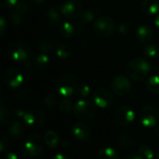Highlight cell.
<instances>
[{"label": "cell", "mask_w": 159, "mask_h": 159, "mask_svg": "<svg viewBox=\"0 0 159 159\" xmlns=\"http://www.w3.org/2000/svg\"><path fill=\"white\" fill-rule=\"evenodd\" d=\"M7 29V21L4 17H1L0 19V35L3 36Z\"/></svg>", "instance_id": "obj_38"}, {"label": "cell", "mask_w": 159, "mask_h": 159, "mask_svg": "<svg viewBox=\"0 0 159 159\" xmlns=\"http://www.w3.org/2000/svg\"><path fill=\"white\" fill-rule=\"evenodd\" d=\"M117 30H118V33L120 34L125 35V34H127L129 33V26H128L127 23H120Z\"/></svg>", "instance_id": "obj_37"}, {"label": "cell", "mask_w": 159, "mask_h": 159, "mask_svg": "<svg viewBox=\"0 0 159 159\" xmlns=\"http://www.w3.org/2000/svg\"><path fill=\"white\" fill-rule=\"evenodd\" d=\"M55 53H56V55H57V57L59 59H61V60H67L71 56V54H72V49L66 44H59L56 47Z\"/></svg>", "instance_id": "obj_22"}, {"label": "cell", "mask_w": 159, "mask_h": 159, "mask_svg": "<svg viewBox=\"0 0 159 159\" xmlns=\"http://www.w3.org/2000/svg\"><path fill=\"white\" fill-rule=\"evenodd\" d=\"M140 121L145 128H155L159 121V111L153 105L144 106L140 112Z\"/></svg>", "instance_id": "obj_7"}, {"label": "cell", "mask_w": 159, "mask_h": 159, "mask_svg": "<svg viewBox=\"0 0 159 159\" xmlns=\"http://www.w3.org/2000/svg\"><path fill=\"white\" fill-rule=\"evenodd\" d=\"M4 159H18V157H17L16 154L11 152V153H8L7 155H6V157H5Z\"/></svg>", "instance_id": "obj_40"}, {"label": "cell", "mask_w": 159, "mask_h": 159, "mask_svg": "<svg viewBox=\"0 0 159 159\" xmlns=\"http://www.w3.org/2000/svg\"><path fill=\"white\" fill-rule=\"evenodd\" d=\"M93 29L97 34L103 37H107L114 34L116 30V24L111 17L102 15L95 20L93 23Z\"/></svg>", "instance_id": "obj_6"}, {"label": "cell", "mask_w": 159, "mask_h": 159, "mask_svg": "<svg viewBox=\"0 0 159 159\" xmlns=\"http://www.w3.org/2000/svg\"><path fill=\"white\" fill-rule=\"evenodd\" d=\"M155 133H156L157 136H159V125L155 127Z\"/></svg>", "instance_id": "obj_44"}, {"label": "cell", "mask_w": 159, "mask_h": 159, "mask_svg": "<svg viewBox=\"0 0 159 159\" xmlns=\"http://www.w3.org/2000/svg\"><path fill=\"white\" fill-rule=\"evenodd\" d=\"M51 159H70L69 157H65L64 155H61V154H58V155H55Z\"/></svg>", "instance_id": "obj_42"}, {"label": "cell", "mask_w": 159, "mask_h": 159, "mask_svg": "<svg viewBox=\"0 0 159 159\" xmlns=\"http://www.w3.org/2000/svg\"><path fill=\"white\" fill-rule=\"evenodd\" d=\"M74 113L78 119L82 121H89L94 117L96 114V108L95 105L89 101L79 100L74 106Z\"/></svg>", "instance_id": "obj_5"}, {"label": "cell", "mask_w": 159, "mask_h": 159, "mask_svg": "<svg viewBox=\"0 0 159 159\" xmlns=\"http://www.w3.org/2000/svg\"><path fill=\"white\" fill-rule=\"evenodd\" d=\"M43 104L46 107H48V109L54 108L55 105H56V98L54 97V95H52L50 93H48L43 98Z\"/></svg>", "instance_id": "obj_31"}, {"label": "cell", "mask_w": 159, "mask_h": 159, "mask_svg": "<svg viewBox=\"0 0 159 159\" xmlns=\"http://www.w3.org/2000/svg\"><path fill=\"white\" fill-rule=\"evenodd\" d=\"M44 142L48 147H49L51 149H55L58 147V145L60 143V137L55 131L48 130L44 135Z\"/></svg>", "instance_id": "obj_18"}, {"label": "cell", "mask_w": 159, "mask_h": 159, "mask_svg": "<svg viewBox=\"0 0 159 159\" xmlns=\"http://www.w3.org/2000/svg\"><path fill=\"white\" fill-rule=\"evenodd\" d=\"M141 9L143 14L147 16H156L159 12L158 0H143Z\"/></svg>", "instance_id": "obj_17"}, {"label": "cell", "mask_w": 159, "mask_h": 159, "mask_svg": "<svg viewBox=\"0 0 159 159\" xmlns=\"http://www.w3.org/2000/svg\"><path fill=\"white\" fill-rule=\"evenodd\" d=\"M143 55L148 60H155L159 56V48L156 44H149L143 48Z\"/></svg>", "instance_id": "obj_24"}, {"label": "cell", "mask_w": 159, "mask_h": 159, "mask_svg": "<svg viewBox=\"0 0 159 159\" xmlns=\"http://www.w3.org/2000/svg\"><path fill=\"white\" fill-rule=\"evenodd\" d=\"M116 119L119 125L123 127H128L131 125L134 121L135 113L130 107L127 105H122L116 111Z\"/></svg>", "instance_id": "obj_12"}, {"label": "cell", "mask_w": 159, "mask_h": 159, "mask_svg": "<svg viewBox=\"0 0 159 159\" xmlns=\"http://www.w3.org/2000/svg\"><path fill=\"white\" fill-rule=\"evenodd\" d=\"M151 69V64L146 59L136 57L129 62L127 66V74L132 80L140 82L149 75Z\"/></svg>", "instance_id": "obj_1"}, {"label": "cell", "mask_w": 159, "mask_h": 159, "mask_svg": "<svg viewBox=\"0 0 159 159\" xmlns=\"http://www.w3.org/2000/svg\"><path fill=\"white\" fill-rule=\"evenodd\" d=\"M125 159H143V158H142V157L137 153V154H134V155H129V156H128V157H127Z\"/></svg>", "instance_id": "obj_41"}, {"label": "cell", "mask_w": 159, "mask_h": 159, "mask_svg": "<svg viewBox=\"0 0 159 159\" xmlns=\"http://www.w3.org/2000/svg\"><path fill=\"white\" fill-rule=\"evenodd\" d=\"M72 134L80 142H88L90 138V129L86 123L78 122L72 127Z\"/></svg>", "instance_id": "obj_14"}, {"label": "cell", "mask_w": 159, "mask_h": 159, "mask_svg": "<svg viewBox=\"0 0 159 159\" xmlns=\"http://www.w3.org/2000/svg\"><path fill=\"white\" fill-rule=\"evenodd\" d=\"M112 91L118 96H126L128 95L132 89V84L129 78L124 75L116 76L111 83Z\"/></svg>", "instance_id": "obj_9"}, {"label": "cell", "mask_w": 159, "mask_h": 159, "mask_svg": "<svg viewBox=\"0 0 159 159\" xmlns=\"http://www.w3.org/2000/svg\"><path fill=\"white\" fill-rule=\"evenodd\" d=\"M138 154L142 157L143 159H154L155 157V152L152 149L151 146L147 144H143L139 147Z\"/></svg>", "instance_id": "obj_28"}, {"label": "cell", "mask_w": 159, "mask_h": 159, "mask_svg": "<svg viewBox=\"0 0 159 159\" xmlns=\"http://www.w3.org/2000/svg\"><path fill=\"white\" fill-rule=\"evenodd\" d=\"M32 1L35 4H42L43 2H45V0H32Z\"/></svg>", "instance_id": "obj_45"}, {"label": "cell", "mask_w": 159, "mask_h": 159, "mask_svg": "<svg viewBox=\"0 0 159 159\" xmlns=\"http://www.w3.org/2000/svg\"><path fill=\"white\" fill-rule=\"evenodd\" d=\"M61 10L64 18L74 19L82 13V5L77 0H67L61 6Z\"/></svg>", "instance_id": "obj_10"}, {"label": "cell", "mask_w": 159, "mask_h": 159, "mask_svg": "<svg viewBox=\"0 0 159 159\" xmlns=\"http://www.w3.org/2000/svg\"><path fill=\"white\" fill-rule=\"evenodd\" d=\"M22 120L27 126L31 128H37L43 124L45 116L43 112L38 109H31L25 113Z\"/></svg>", "instance_id": "obj_13"}, {"label": "cell", "mask_w": 159, "mask_h": 159, "mask_svg": "<svg viewBox=\"0 0 159 159\" xmlns=\"http://www.w3.org/2000/svg\"><path fill=\"white\" fill-rule=\"evenodd\" d=\"M32 49L23 42H15L11 44L7 49V55L13 61L25 62L31 58Z\"/></svg>", "instance_id": "obj_3"}, {"label": "cell", "mask_w": 159, "mask_h": 159, "mask_svg": "<svg viewBox=\"0 0 159 159\" xmlns=\"http://www.w3.org/2000/svg\"><path fill=\"white\" fill-rule=\"evenodd\" d=\"M24 131V127L19 120L13 121L8 127V134L13 139H19L21 137Z\"/></svg>", "instance_id": "obj_19"}, {"label": "cell", "mask_w": 159, "mask_h": 159, "mask_svg": "<svg viewBox=\"0 0 159 159\" xmlns=\"http://www.w3.org/2000/svg\"><path fill=\"white\" fill-rule=\"evenodd\" d=\"M155 24H156V26L159 29V14H157V17L155 18Z\"/></svg>", "instance_id": "obj_43"}, {"label": "cell", "mask_w": 159, "mask_h": 159, "mask_svg": "<svg viewBox=\"0 0 159 159\" xmlns=\"http://www.w3.org/2000/svg\"><path fill=\"white\" fill-rule=\"evenodd\" d=\"M73 109V103L68 98H62L59 103V110L62 114H69Z\"/></svg>", "instance_id": "obj_29"}, {"label": "cell", "mask_w": 159, "mask_h": 159, "mask_svg": "<svg viewBox=\"0 0 159 159\" xmlns=\"http://www.w3.org/2000/svg\"><path fill=\"white\" fill-rule=\"evenodd\" d=\"M56 45L53 41H43L38 45V49L40 51V53H44V54H50L52 53L54 50H56Z\"/></svg>", "instance_id": "obj_27"}, {"label": "cell", "mask_w": 159, "mask_h": 159, "mask_svg": "<svg viewBox=\"0 0 159 159\" xmlns=\"http://www.w3.org/2000/svg\"><path fill=\"white\" fill-rule=\"evenodd\" d=\"M61 6L59 5H55L51 7H49V9L47 12V20L48 22V24L52 25V26H56L59 25L61 21Z\"/></svg>", "instance_id": "obj_16"}, {"label": "cell", "mask_w": 159, "mask_h": 159, "mask_svg": "<svg viewBox=\"0 0 159 159\" xmlns=\"http://www.w3.org/2000/svg\"><path fill=\"white\" fill-rule=\"evenodd\" d=\"M156 35L155 30L149 25H142L136 31V38L141 43H149L154 40Z\"/></svg>", "instance_id": "obj_15"}, {"label": "cell", "mask_w": 159, "mask_h": 159, "mask_svg": "<svg viewBox=\"0 0 159 159\" xmlns=\"http://www.w3.org/2000/svg\"><path fill=\"white\" fill-rule=\"evenodd\" d=\"M145 87L151 93H159V75H155L150 76L145 82Z\"/></svg>", "instance_id": "obj_23"}, {"label": "cell", "mask_w": 159, "mask_h": 159, "mask_svg": "<svg viewBox=\"0 0 159 159\" xmlns=\"http://www.w3.org/2000/svg\"><path fill=\"white\" fill-rule=\"evenodd\" d=\"M18 3L19 0H0V6L3 8H7V9L15 8Z\"/></svg>", "instance_id": "obj_34"}, {"label": "cell", "mask_w": 159, "mask_h": 159, "mask_svg": "<svg viewBox=\"0 0 159 159\" xmlns=\"http://www.w3.org/2000/svg\"><path fill=\"white\" fill-rule=\"evenodd\" d=\"M95 21V12L93 10L83 11L78 17V22L82 25H87Z\"/></svg>", "instance_id": "obj_26"}, {"label": "cell", "mask_w": 159, "mask_h": 159, "mask_svg": "<svg viewBox=\"0 0 159 159\" xmlns=\"http://www.w3.org/2000/svg\"><path fill=\"white\" fill-rule=\"evenodd\" d=\"M156 159H159V152H158V154L157 155V157H156Z\"/></svg>", "instance_id": "obj_46"}, {"label": "cell", "mask_w": 159, "mask_h": 159, "mask_svg": "<svg viewBox=\"0 0 159 159\" xmlns=\"http://www.w3.org/2000/svg\"><path fill=\"white\" fill-rule=\"evenodd\" d=\"M92 98L95 105L101 109H106L110 107L114 102L113 93L105 88H100L96 89L92 95Z\"/></svg>", "instance_id": "obj_8"}, {"label": "cell", "mask_w": 159, "mask_h": 159, "mask_svg": "<svg viewBox=\"0 0 159 159\" xmlns=\"http://www.w3.org/2000/svg\"><path fill=\"white\" fill-rule=\"evenodd\" d=\"M44 149V141L38 134L29 135L23 142L22 151L26 156L38 157Z\"/></svg>", "instance_id": "obj_4"}, {"label": "cell", "mask_w": 159, "mask_h": 159, "mask_svg": "<svg viewBox=\"0 0 159 159\" xmlns=\"http://www.w3.org/2000/svg\"><path fill=\"white\" fill-rule=\"evenodd\" d=\"M9 120V113L7 110V108L1 103L0 105V121L2 126H6L8 123Z\"/></svg>", "instance_id": "obj_33"}, {"label": "cell", "mask_w": 159, "mask_h": 159, "mask_svg": "<svg viewBox=\"0 0 159 159\" xmlns=\"http://www.w3.org/2000/svg\"><path fill=\"white\" fill-rule=\"evenodd\" d=\"M8 146V141H7V138L5 134H2L1 135V139H0V151L1 152H4Z\"/></svg>", "instance_id": "obj_36"}, {"label": "cell", "mask_w": 159, "mask_h": 159, "mask_svg": "<svg viewBox=\"0 0 159 159\" xmlns=\"http://www.w3.org/2000/svg\"><path fill=\"white\" fill-rule=\"evenodd\" d=\"M49 61L50 60H49L48 55L44 54V53H40V54L35 56V58L34 60V64L38 69H45L48 66Z\"/></svg>", "instance_id": "obj_25"}, {"label": "cell", "mask_w": 159, "mask_h": 159, "mask_svg": "<svg viewBox=\"0 0 159 159\" xmlns=\"http://www.w3.org/2000/svg\"><path fill=\"white\" fill-rule=\"evenodd\" d=\"M76 93L81 98H87L90 93V88L87 84H79L76 89Z\"/></svg>", "instance_id": "obj_32"}, {"label": "cell", "mask_w": 159, "mask_h": 159, "mask_svg": "<svg viewBox=\"0 0 159 159\" xmlns=\"http://www.w3.org/2000/svg\"><path fill=\"white\" fill-rule=\"evenodd\" d=\"M60 33L64 38H71L75 34V26L70 21H63L60 25Z\"/></svg>", "instance_id": "obj_20"}, {"label": "cell", "mask_w": 159, "mask_h": 159, "mask_svg": "<svg viewBox=\"0 0 159 159\" xmlns=\"http://www.w3.org/2000/svg\"><path fill=\"white\" fill-rule=\"evenodd\" d=\"M24 14H21L18 11H13L9 17V21L12 25H20L23 22Z\"/></svg>", "instance_id": "obj_30"}, {"label": "cell", "mask_w": 159, "mask_h": 159, "mask_svg": "<svg viewBox=\"0 0 159 159\" xmlns=\"http://www.w3.org/2000/svg\"><path fill=\"white\" fill-rule=\"evenodd\" d=\"M78 78L73 74H64L59 76L54 84L56 92L62 98H69L72 96L78 87Z\"/></svg>", "instance_id": "obj_2"}, {"label": "cell", "mask_w": 159, "mask_h": 159, "mask_svg": "<svg viewBox=\"0 0 159 159\" xmlns=\"http://www.w3.org/2000/svg\"><path fill=\"white\" fill-rule=\"evenodd\" d=\"M99 159H119L117 152L110 146L103 147L100 150L98 154Z\"/></svg>", "instance_id": "obj_21"}, {"label": "cell", "mask_w": 159, "mask_h": 159, "mask_svg": "<svg viewBox=\"0 0 159 159\" xmlns=\"http://www.w3.org/2000/svg\"><path fill=\"white\" fill-rule=\"evenodd\" d=\"M27 9H28V6H27V4H26L25 2H23V1H19L18 5H17L16 7L14 8L15 11H18V12H20V13H21V14H24V15H25V13L27 12Z\"/></svg>", "instance_id": "obj_35"}, {"label": "cell", "mask_w": 159, "mask_h": 159, "mask_svg": "<svg viewBox=\"0 0 159 159\" xmlns=\"http://www.w3.org/2000/svg\"><path fill=\"white\" fill-rule=\"evenodd\" d=\"M4 82L5 84L11 88V89H17L20 86H21V84L23 83V75L16 68H8L7 70H6V72L4 73V76H3Z\"/></svg>", "instance_id": "obj_11"}, {"label": "cell", "mask_w": 159, "mask_h": 159, "mask_svg": "<svg viewBox=\"0 0 159 159\" xmlns=\"http://www.w3.org/2000/svg\"><path fill=\"white\" fill-rule=\"evenodd\" d=\"M25 113L26 112H24L22 109H20V108H17V109H15L14 110V116H16V117H18V118H23V116H24V115H25Z\"/></svg>", "instance_id": "obj_39"}]
</instances>
